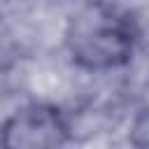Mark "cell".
Masks as SVG:
<instances>
[{
	"label": "cell",
	"mask_w": 149,
	"mask_h": 149,
	"mask_svg": "<svg viewBox=\"0 0 149 149\" xmlns=\"http://www.w3.org/2000/svg\"><path fill=\"white\" fill-rule=\"evenodd\" d=\"M135 23L116 7H86L72 19L68 35L72 58L88 70H109L123 65L135 49Z\"/></svg>",
	"instance_id": "6da1fadb"
}]
</instances>
